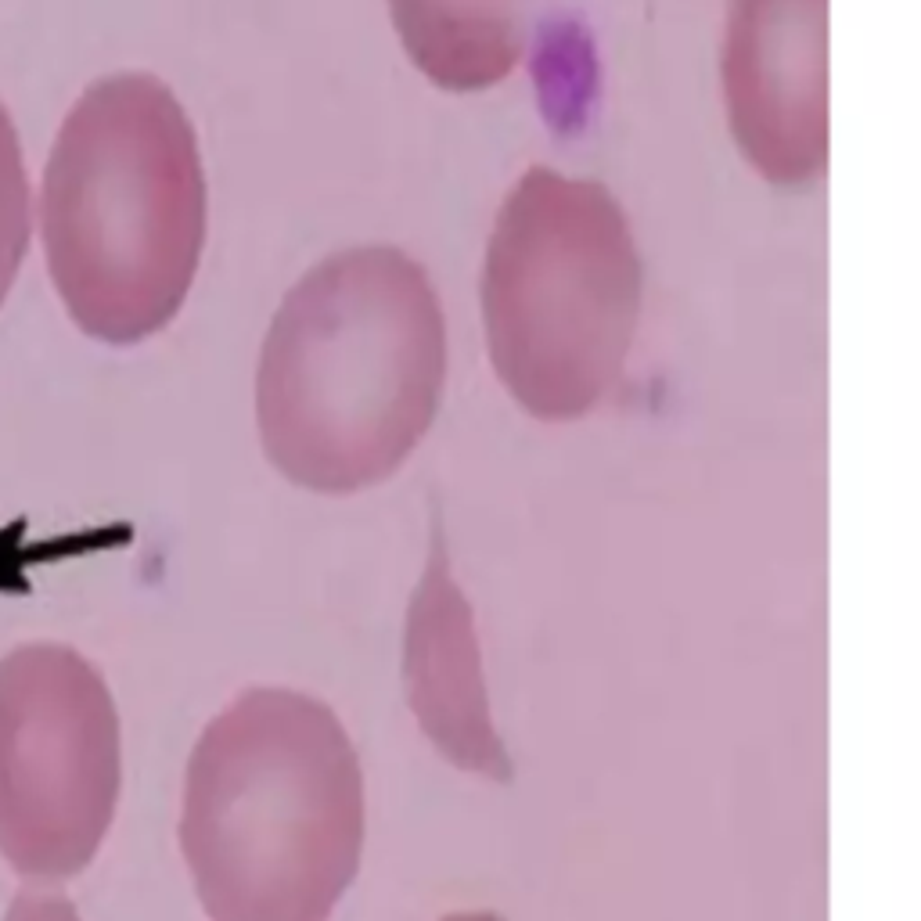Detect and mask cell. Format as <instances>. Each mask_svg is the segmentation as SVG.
Wrapping results in <instances>:
<instances>
[{"mask_svg": "<svg viewBox=\"0 0 921 921\" xmlns=\"http://www.w3.org/2000/svg\"><path fill=\"white\" fill-rule=\"evenodd\" d=\"M544 0H389L411 62L443 90L501 83L529 47Z\"/></svg>", "mask_w": 921, "mask_h": 921, "instance_id": "8", "label": "cell"}, {"mask_svg": "<svg viewBox=\"0 0 921 921\" xmlns=\"http://www.w3.org/2000/svg\"><path fill=\"white\" fill-rule=\"evenodd\" d=\"M479 303L490 364L522 411H594L623 375L641 310V256L616 195L533 166L497 209Z\"/></svg>", "mask_w": 921, "mask_h": 921, "instance_id": "4", "label": "cell"}, {"mask_svg": "<svg viewBox=\"0 0 921 921\" xmlns=\"http://www.w3.org/2000/svg\"><path fill=\"white\" fill-rule=\"evenodd\" d=\"M447 382L436 285L393 245H353L288 288L256 367L270 465L313 493L382 483L429 432Z\"/></svg>", "mask_w": 921, "mask_h": 921, "instance_id": "1", "label": "cell"}, {"mask_svg": "<svg viewBox=\"0 0 921 921\" xmlns=\"http://www.w3.org/2000/svg\"><path fill=\"white\" fill-rule=\"evenodd\" d=\"M40 231L90 339L134 346L177 317L206 242V173L166 83L119 72L83 90L47 159Z\"/></svg>", "mask_w": 921, "mask_h": 921, "instance_id": "3", "label": "cell"}, {"mask_svg": "<svg viewBox=\"0 0 921 921\" xmlns=\"http://www.w3.org/2000/svg\"><path fill=\"white\" fill-rule=\"evenodd\" d=\"M123 785L119 713L76 648L22 644L0 659V857L33 882L80 875Z\"/></svg>", "mask_w": 921, "mask_h": 921, "instance_id": "5", "label": "cell"}, {"mask_svg": "<svg viewBox=\"0 0 921 921\" xmlns=\"http://www.w3.org/2000/svg\"><path fill=\"white\" fill-rule=\"evenodd\" d=\"M4 921H80V911L72 907V900L58 893H18L11 900Z\"/></svg>", "mask_w": 921, "mask_h": 921, "instance_id": "10", "label": "cell"}, {"mask_svg": "<svg viewBox=\"0 0 921 921\" xmlns=\"http://www.w3.org/2000/svg\"><path fill=\"white\" fill-rule=\"evenodd\" d=\"M180 850L209 921H328L364 850V774L324 702L252 688L202 731Z\"/></svg>", "mask_w": 921, "mask_h": 921, "instance_id": "2", "label": "cell"}, {"mask_svg": "<svg viewBox=\"0 0 921 921\" xmlns=\"http://www.w3.org/2000/svg\"><path fill=\"white\" fill-rule=\"evenodd\" d=\"M724 101L734 144L770 184L828 159V0H731Z\"/></svg>", "mask_w": 921, "mask_h": 921, "instance_id": "6", "label": "cell"}, {"mask_svg": "<svg viewBox=\"0 0 921 921\" xmlns=\"http://www.w3.org/2000/svg\"><path fill=\"white\" fill-rule=\"evenodd\" d=\"M29 245V180L15 123L0 105V303L8 299Z\"/></svg>", "mask_w": 921, "mask_h": 921, "instance_id": "9", "label": "cell"}, {"mask_svg": "<svg viewBox=\"0 0 921 921\" xmlns=\"http://www.w3.org/2000/svg\"><path fill=\"white\" fill-rule=\"evenodd\" d=\"M407 698L439 756L490 781L511 778V760L493 727L472 609L454 583L443 544H432L414 587L403 634Z\"/></svg>", "mask_w": 921, "mask_h": 921, "instance_id": "7", "label": "cell"}, {"mask_svg": "<svg viewBox=\"0 0 921 921\" xmlns=\"http://www.w3.org/2000/svg\"><path fill=\"white\" fill-rule=\"evenodd\" d=\"M443 921H501V918H493V914H450Z\"/></svg>", "mask_w": 921, "mask_h": 921, "instance_id": "11", "label": "cell"}]
</instances>
